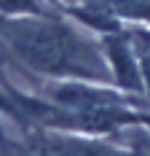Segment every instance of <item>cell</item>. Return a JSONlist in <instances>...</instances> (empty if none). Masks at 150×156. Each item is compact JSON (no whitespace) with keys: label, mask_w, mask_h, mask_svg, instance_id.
Listing matches in <instances>:
<instances>
[{"label":"cell","mask_w":150,"mask_h":156,"mask_svg":"<svg viewBox=\"0 0 150 156\" xmlns=\"http://www.w3.org/2000/svg\"><path fill=\"white\" fill-rule=\"evenodd\" d=\"M0 116H5L8 121H14V124H19V126H30L27 116H24V113H22V108L16 105L14 94L8 92L3 83H0Z\"/></svg>","instance_id":"3"},{"label":"cell","mask_w":150,"mask_h":156,"mask_svg":"<svg viewBox=\"0 0 150 156\" xmlns=\"http://www.w3.org/2000/svg\"><path fill=\"white\" fill-rule=\"evenodd\" d=\"M0 46L38 78L113 86L102 38L64 16L0 14Z\"/></svg>","instance_id":"1"},{"label":"cell","mask_w":150,"mask_h":156,"mask_svg":"<svg viewBox=\"0 0 150 156\" xmlns=\"http://www.w3.org/2000/svg\"><path fill=\"white\" fill-rule=\"evenodd\" d=\"M134 43H137V54H139V67H142V92H145V97L150 102V46L145 41H139V38H134Z\"/></svg>","instance_id":"4"},{"label":"cell","mask_w":150,"mask_h":156,"mask_svg":"<svg viewBox=\"0 0 150 156\" xmlns=\"http://www.w3.org/2000/svg\"><path fill=\"white\" fill-rule=\"evenodd\" d=\"M102 38V48H105L107 65L113 73V86L129 94H142V67H139V54H137V43L131 32H105Z\"/></svg>","instance_id":"2"}]
</instances>
